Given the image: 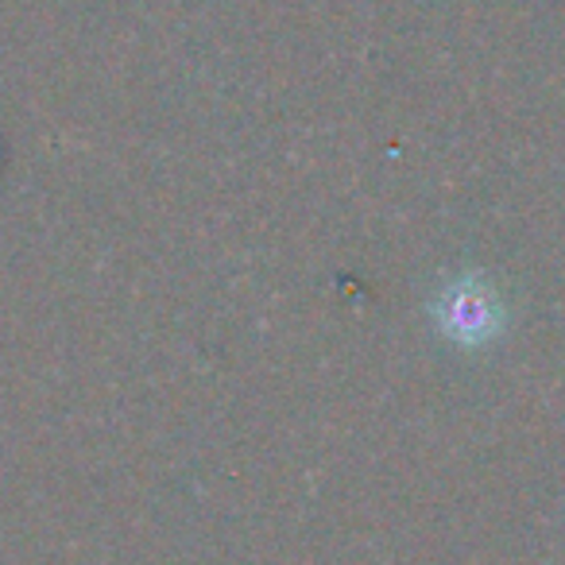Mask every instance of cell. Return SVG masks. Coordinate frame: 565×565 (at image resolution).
I'll use <instances>...</instances> for the list:
<instances>
[{"instance_id":"obj_1","label":"cell","mask_w":565,"mask_h":565,"mask_svg":"<svg viewBox=\"0 0 565 565\" xmlns=\"http://www.w3.org/2000/svg\"><path fill=\"white\" fill-rule=\"evenodd\" d=\"M441 326L454 333L457 341H484L500 326V310H495L492 295L480 287H457L446 295V310H441Z\"/></svg>"}]
</instances>
